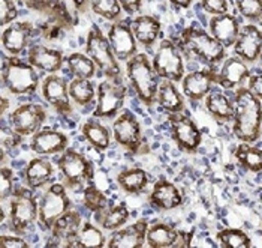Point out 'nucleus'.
I'll return each mask as SVG.
<instances>
[{
	"label": "nucleus",
	"mask_w": 262,
	"mask_h": 248,
	"mask_svg": "<svg viewBox=\"0 0 262 248\" xmlns=\"http://www.w3.org/2000/svg\"><path fill=\"white\" fill-rule=\"evenodd\" d=\"M234 103L232 132L243 143H255L262 131V104L247 87H238Z\"/></svg>",
	"instance_id": "f257e3e1"
},
{
	"label": "nucleus",
	"mask_w": 262,
	"mask_h": 248,
	"mask_svg": "<svg viewBox=\"0 0 262 248\" xmlns=\"http://www.w3.org/2000/svg\"><path fill=\"white\" fill-rule=\"evenodd\" d=\"M126 74L135 93L145 105H151L158 95V74L147 54L137 53L126 62Z\"/></svg>",
	"instance_id": "f03ea898"
},
{
	"label": "nucleus",
	"mask_w": 262,
	"mask_h": 248,
	"mask_svg": "<svg viewBox=\"0 0 262 248\" xmlns=\"http://www.w3.org/2000/svg\"><path fill=\"white\" fill-rule=\"evenodd\" d=\"M182 47L205 65L216 66L225 58V47L211 33L200 27H187L180 36Z\"/></svg>",
	"instance_id": "7ed1b4c3"
},
{
	"label": "nucleus",
	"mask_w": 262,
	"mask_h": 248,
	"mask_svg": "<svg viewBox=\"0 0 262 248\" xmlns=\"http://www.w3.org/2000/svg\"><path fill=\"white\" fill-rule=\"evenodd\" d=\"M2 80L6 89L14 95H27L38 89L39 75L30 62H24L17 56H9L2 65Z\"/></svg>",
	"instance_id": "20e7f679"
},
{
	"label": "nucleus",
	"mask_w": 262,
	"mask_h": 248,
	"mask_svg": "<svg viewBox=\"0 0 262 248\" xmlns=\"http://www.w3.org/2000/svg\"><path fill=\"white\" fill-rule=\"evenodd\" d=\"M85 54L95 62L98 69L108 79H120L121 69L108 38L102 33L98 26L89 30L85 40Z\"/></svg>",
	"instance_id": "39448f33"
},
{
	"label": "nucleus",
	"mask_w": 262,
	"mask_h": 248,
	"mask_svg": "<svg viewBox=\"0 0 262 248\" xmlns=\"http://www.w3.org/2000/svg\"><path fill=\"white\" fill-rule=\"evenodd\" d=\"M39 220V203L32 188L20 186L11 196L9 227L15 233H23Z\"/></svg>",
	"instance_id": "423d86ee"
},
{
	"label": "nucleus",
	"mask_w": 262,
	"mask_h": 248,
	"mask_svg": "<svg viewBox=\"0 0 262 248\" xmlns=\"http://www.w3.org/2000/svg\"><path fill=\"white\" fill-rule=\"evenodd\" d=\"M126 86L120 79H110L102 82L96 89V107L93 110V118L111 119L119 115L126 100Z\"/></svg>",
	"instance_id": "0eeeda50"
},
{
	"label": "nucleus",
	"mask_w": 262,
	"mask_h": 248,
	"mask_svg": "<svg viewBox=\"0 0 262 248\" xmlns=\"http://www.w3.org/2000/svg\"><path fill=\"white\" fill-rule=\"evenodd\" d=\"M151 63H153L155 72L162 80L179 83L182 82L184 77V63H183L182 53L179 47L171 40H162Z\"/></svg>",
	"instance_id": "6e6552de"
},
{
	"label": "nucleus",
	"mask_w": 262,
	"mask_h": 248,
	"mask_svg": "<svg viewBox=\"0 0 262 248\" xmlns=\"http://www.w3.org/2000/svg\"><path fill=\"white\" fill-rule=\"evenodd\" d=\"M71 206L72 203L64 185L60 182L50 185L39 202V223L42 227L51 230L54 223L64 212H68Z\"/></svg>",
	"instance_id": "1a4fd4ad"
},
{
	"label": "nucleus",
	"mask_w": 262,
	"mask_h": 248,
	"mask_svg": "<svg viewBox=\"0 0 262 248\" xmlns=\"http://www.w3.org/2000/svg\"><path fill=\"white\" fill-rule=\"evenodd\" d=\"M57 167L64 181L71 186H78L92 182L95 170L93 164L80 152L74 149H66L57 158Z\"/></svg>",
	"instance_id": "9d476101"
},
{
	"label": "nucleus",
	"mask_w": 262,
	"mask_h": 248,
	"mask_svg": "<svg viewBox=\"0 0 262 248\" xmlns=\"http://www.w3.org/2000/svg\"><path fill=\"white\" fill-rule=\"evenodd\" d=\"M168 122L171 126V136L184 152H196L201 146L202 134L196 124L186 115L172 113L168 116Z\"/></svg>",
	"instance_id": "9b49d317"
},
{
	"label": "nucleus",
	"mask_w": 262,
	"mask_h": 248,
	"mask_svg": "<svg viewBox=\"0 0 262 248\" xmlns=\"http://www.w3.org/2000/svg\"><path fill=\"white\" fill-rule=\"evenodd\" d=\"M47 119V110L40 104H23L9 115V126L21 136H33Z\"/></svg>",
	"instance_id": "f8f14e48"
},
{
	"label": "nucleus",
	"mask_w": 262,
	"mask_h": 248,
	"mask_svg": "<svg viewBox=\"0 0 262 248\" xmlns=\"http://www.w3.org/2000/svg\"><path fill=\"white\" fill-rule=\"evenodd\" d=\"M113 134L116 142L129 152H137L142 143V131L137 116L124 110L113 124Z\"/></svg>",
	"instance_id": "ddd939ff"
},
{
	"label": "nucleus",
	"mask_w": 262,
	"mask_h": 248,
	"mask_svg": "<svg viewBox=\"0 0 262 248\" xmlns=\"http://www.w3.org/2000/svg\"><path fill=\"white\" fill-rule=\"evenodd\" d=\"M106 38L111 44V48L119 61H129L137 54V38L130 24L116 21L110 26Z\"/></svg>",
	"instance_id": "4468645a"
},
{
	"label": "nucleus",
	"mask_w": 262,
	"mask_h": 248,
	"mask_svg": "<svg viewBox=\"0 0 262 248\" xmlns=\"http://www.w3.org/2000/svg\"><path fill=\"white\" fill-rule=\"evenodd\" d=\"M42 95L45 101L56 108L60 115L72 113V104L69 95V84L56 74H50L42 82Z\"/></svg>",
	"instance_id": "2eb2a0df"
},
{
	"label": "nucleus",
	"mask_w": 262,
	"mask_h": 248,
	"mask_svg": "<svg viewBox=\"0 0 262 248\" xmlns=\"http://www.w3.org/2000/svg\"><path fill=\"white\" fill-rule=\"evenodd\" d=\"M216 83H217L216 68L210 66L207 69L195 71V72H190L183 77V93L186 95V98H189L192 101L205 100V97L211 92V89Z\"/></svg>",
	"instance_id": "dca6fc26"
},
{
	"label": "nucleus",
	"mask_w": 262,
	"mask_h": 248,
	"mask_svg": "<svg viewBox=\"0 0 262 248\" xmlns=\"http://www.w3.org/2000/svg\"><path fill=\"white\" fill-rule=\"evenodd\" d=\"M235 56L244 62H256L262 53V30L255 24L243 26L238 38L234 44Z\"/></svg>",
	"instance_id": "f3484780"
},
{
	"label": "nucleus",
	"mask_w": 262,
	"mask_h": 248,
	"mask_svg": "<svg viewBox=\"0 0 262 248\" xmlns=\"http://www.w3.org/2000/svg\"><path fill=\"white\" fill-rule=\"evenodd\" d=\"M33 35V24L29 21H17L11 23L2 33V45L3 50L9 56L21 54Z\"/></svg>",
	"instance_id": "a211bd4d"
},
{
	"label": "nucleus",
	"mask_w": 262,
	"mask_h": 248,
	"mask_svg": "<svg viewBox=\"0 0 262 248\" xmlns=\"http://www.w3.org/2000/svg\"><path fill=\"white\" fill-rule=\"evenodd\" d=\"M148 223L145 220H138L134 224L124 228L114 230L106 242L108 248H140L147 241Z\"/></svg>",
	"instance_id": "6ab92c4d"
},
{
	"label": "nucleus",
	"mask_w": 262,
	"mask_h": 248,
	"mask_svg": "<svg viewBox=\"0 0 262 248\" xmlns=\"http://www.w3.org/2000/svg\"><path fill=\"white\" fill-rule=\"evenodd\" d=\"M82 220L80 212L77 211H68L61 215L60 218L54 223L51 228L53 239L57 242V247H75V238L80 232Z\"/></svg>",
	"instance_id": "aec40b11"
},
{
	"label": "nucleus",
	"mask_w": 262,
	"mask_h": 248,
	"mask_svg": "<svg viewBox=\"0 0 262 248\" xmlns=\"http://www.w3.org/2000/svg\"><path fill=\"white\" fill-rule=\"evenodd\" d=\"M242 30V24L238 18L229 12L213 15L210 18V33L222 44L225 48L234 47Z\"/></svg>",
	"instance_id": "412c9836"
},
{
	"label": "nucleus",
	"mask_w": 262,
	"mask_h": 248,
	"mask_svg": "<svg viewBox=\"0 0 262 248\" xmlns=\"http://www.w3.org/2000/svg\"><path fill=\"white\" fill-rule=\"evenodd\" d=\"M68 137L56 129H39L32 136L30 149L38 155H56L68 149Z\"/></svg>",
	"instance_id": "4be33fe9"
},
{
	"label": "nucleus",
	"mask_w": 262,
	"mask_h": 248,
	"mask_svg": "<svg viewBox=\"0 0 262 248\" xmlns=\"http://www.w3.org/2000/svg\"><path fill=\"white\" fill-rule=\"evenodd\" d=\"M150 203L162 211H172L182 206L183 194L174 182L159 179L150 193Z\"/></svg>",
	"instance_id": "5701e85b"
},
{
	"label": "nucleus",
	"mask_w": 262,
	"mask_h": 248,
	"mask_svg": "<svg viewBox=\"0 0 262 248\" xmlns=\"http://www.w3.org/2000/svg\"><path fill=\"white\" fill-rule=\"evenodd\" d=\"M250 77V71L247 62H244L242 58L234 56L228 58L223 62L221 71L217 72V84L223 89H235L240 87L244 80Z\"/></svg>",
	"instance_id": "b1692460"
},
{
	"label": "nucleus",
	"mask_w": 262,
	"mask_h": 248,
	"mask_svg": "<svg viewBox=\"0 0 262 248\" xmlns=\"http://www.w3.org/2000/svg\"><path fill=\"white\" fill-rule=\"evenodd\" d=\"M27 62H30L42 72L54 74L59 72L64 62V56L60 50L48 48L45 45H33L29 50Z\"/></svg>",
	"instance_id": "393cba45"
},
{
	"label": "nucleus",
	"mask_w": 262,
	"mask_h": 248,
	"mask_svg": "<svg viewBox=\"0 0 262 248\" xmlns=\"http://www.w3.org/2000/svg\"><path fill=\"white\" fill-rule=\"evenodd\" d=\"M130 27L134 30V35L137 38V41L140 42L144 47H151L155 42L158 41V38L161 36V21L151 15H138L135 17Z\"/></svg>",
	"instance_id": "a878e982"
},
{
	"label": "nucleus",
	"mask_w": 262,
	"mask_h": 248,
	"mask_svg": "<svg viewBox=\"0 0 262 248\" xmlns=\"http://www.w3.org/2000/svg\"><path fill=\"white\" fill-rule=\"evenodd\" d=\"M54 175V167L47 158H33L24 170V179L29 188L36 189L45 185Z\"/></svg>",
	"instance_id": "bb28decb"
},
{
	"label": "nucleus",
	"mask_w": 262,
	"mask_h": 248,
	"mask_svg": "<svg viewBox=\"0 0 262 248\" xmlns=\"http://www.w3.org/2000/svg\"><path fill=\"white\" fill-rule=\"evenodd\" d=\"M156 101L161 105L162 110H165L168 115L182 113L184 110V100L182 93L171 80H162V83H159Z\"/></svg>",
	"instance_id": "cd10ccee"
},
{
	"label": "nucleus",
	"mask_w": 262,
	"mask_h": 248,
	"mask_svg": "<svg viewBox=\"0 0 262 248\" xmlns=\"http://www.w3.org/2000/svg\"><path fill=\"white\" fill-rule=\"evenodd\" d=\"M205 108L221 124L234 119V103L221 92H210L205 97Z\"/></svg>",
	"instance_id": "c85d7f7f"
},
{
	"label": "nucleus",
	"mask_w": 262,
	"mask_h": 248,
	"mask_svg": "<svg viewBox=\"0 0 262 248\" xmlns=\"http://www.w3.org/2000/svg\"><path fill=\"white\" fill-rule=\"evenodd\" d=\"M81 132L84 139L99 152L106 150L111 145V136L108 128L102 125L99 121H96V118L85 121L81 126Z\"/></svg>",
	"instance_id": "c756f323"
},
{
	"label": "nucleus",
	"mask_w": 262,
	"mask_h": 248,
	"mask_svg": "<svg viewBox=\"0 0 262 248\" xmlns=\"http://www.w3.org/2000/svg\"><path fill=\"white\" fill-rule=\"evenodd\" d=\"M117 184L127 194H140L148 185V175L140 167L121 170L116 178Z\"/></svg>",
	"instance_id": "7c9ffc66"
},
{
	"label": "nucleus",
	"mask_w": 262,
	"mask_h": 248,
	"mask_svg": "<svg viewBox=\"0 0 262 248\" xmlns=\"http://www.w3.org/2000/svg\"><path fill=\"white\" fill-rule=\"evenodd\" d=\"M96 221L101 224L103 230H117L120 228L127 220H129V209L126 206V203H119L111 207H105L101 212H96Z\"/></svg>",
	"instance_id": "2f4dec72"
},
{
	"label": "nucleus",
	"mask_w": 262,
	"mask_h": 248,
	"mask_svg": "<svg viewBox=\"0 0 262 248\" xmlns=\"http://www.w3.org/2000/svg\"><path fill=\"white\" fill-rule=\"evenodd\" d=\"M179 230L165 224L156 223L147 230V244L151 248H174Z\"/></svg>",
	"instance_id": "473e14b6"
},
{
	"label": "nucleus",
	"mask_w": 262,
	"mask_h": 248,
	"mask_svg": "<svg viewBox=\"0 0 262 248\" xmlns=\"http://www.w3.org/2000/svg\"><path fill=\"white\" fill-rule=\"evenodd\" d=\"M235 158L244 170L252 173L262 171V149L252 143H242L235 149Z\"/></svg>",
	"instance_id": "72a5a7b5"
},
{
	"label": "nucleus",
	"mask_w": 262,
	"mask_h": 248,
	"mask_svg": "<svg viewBox=\"0 0 262 248\" xmlns=\"http://www.w3.org/2000/svg\"><path fill=\"white\" fill-rule=\"evenodd\" d=\"M66 65L69 72L75 79H87L92 80L96 74V65L95 62L82 53H72L66 58Z\"/></svg>",
	"instance_id": "f704fd0d"
},
{
	"label": "nucleus",
	"mask_w": 262,
	"mask_h": 248,
	"mask_svg": "<svg viewBox=\"0 0 262 248\" xmlns=\"http://www.w3.org/2000/svg\"><path fill=\"white\" fill-rule=\"evenodd\" d=\"M75 247L78 248H101L105 247V236L102 230L92 223H82L80 232L75 238Z\"/></svg>",
	"instance_id": "c9c22d12"
},
{
	"label": "nucleus",
	"mask_w": 262,
	"mask_h": 248,
	"mask_svg": "<svg viewBox=\"0 0 262 248\" xmlns=\"http://www.w3.org/2000/svg\"><path fill=\"white\" fill-rule=\"evenodd\" d=\"M69 95L74 103L78 105H87L95 100V84L87 79H74L69 83Z\"/></svg>",
	"instance_id": "e433bc0d"
},
{
	"label": "nucleus",
	"mask_w": 262,
	"mask_h": 248,
	"mask_svg": "<svg viewBox=\"0 0 262 248\" xmlns=\"http://www.w3.org/2000/svg\"><path fill=\"white\" fill-rule=\"evenodd\" d=\"M219 245L223 248H250V236L240 228H223L217 233Z\"/></svg>",
	"instance_id": "4c0bfd02"
},
{
	"label": "nucleus",
	"mask_w": 262,
	"mask_h": 248,
	"mask_svg": "<svg viewBox=\"0 0 262 248\" xmlns=\"http://www.w3.org/2000/svg\"><path fill=\"white\" fill-rule=\"evenodd\" d=\"M90 8L96 15L110 21L119 20L123 11L119 0H92Z\"/></svg>",
	"instance_id": "58836bf2"
},
{
	"label": "nucleus",
	"mask_w": 262,
	"mask_h": 248,
	"mask_svg": "<svg viewBox=\"0 0 262 248\" xmlns=\"http://www.w3.org/2000/svg\"><path fill=\"white\" fill-rule=\"evenodd\" d=\"M82 200H84V206L89 211H92L93 214L101 212L102 209L106 207V203H108L105 193L95 185H89L84 188Z\"/></svg>",
	"instance_id": "ea45409f"
},
{
	"label": "nucleus",
	"mask_w": 262,
	"mask_h": 248,
	"mask_svg": "<svg viewBox=\"0 0 262 248\" xmlns=\"http://www.w3.org/2000/svg\"><path fill=\"white\" fill-rule=\"evenodd\" d=\"M243 18L249 21L262 20V0H234Z\"/></svg>",
	"instance_id": "a19ab883"
},
{
	"label": "nucleus",
	"mask_w": 262,
	"mask_h": 248,
	"mask_svg": "<svg viewBox=\"0 0 262 248\" xmlns=\"http://www.w3.org/2000/svg\"><path fill=\"white\" fill-rule=\"evenodd\" d=\"M14 170L9 167H2L0 170V197L6 200L14 194Z\"/></svg>",
	"instance_id": "79ce46f5"
},
{
	"label": "nucleus",
	"mask_w": 262,
	"mask_h": 248,
	"mask_svg": "<svg viewBox=\"0 0 262 248\" xmlns=\"http://www.w3.org/2000/svg\"><path fill=\"white\" fill-rule=\"evenodd\" d=\"M23 137H24V136L18 134L15 129H9V131L3 129V131H2V163L5 161L6 149L11 150V149L18 147V146L23 143Z\"/></svg>",
	"instance_id": "37998d69"
},
{
	"label": "nucleus",
	"mask_w": 262,
	"mask_h": 248,
	"mask_svg": "<svg viewBox=\"0 0 262 248\" xmlns=\"http://www.w3.org/2000/svg\"><path fill=\"white\" fill-rule=\"evenodd\" d=\"M18 17V9L14 0H0V26L14 23Z\"/></svg>",
	"instance_id": "c03bdc74"
},
{
	"label": "nucleus",
	"mask_w": 262,
	"mask_h": 248,
	"mask_svg": "<svg viewBox=\"0 0 262 248\" xmlns=\"http://www.w3.org/2000/svg\"><path fill=\"white\" fill-rule=\"evenodd\" d=\"M201 8L213 15H221V14H226L229 9V3L228 0H202Z\"/></svg>",
	"instance_id": "a18cd8bd"
},
{
	"label": "nucleus",
	"mask_w": 262,
	"mask_h": 248,
	"mask_svg": "<svg viewBox=\"0 0 262 248\" xmlns=\"http://www.w3.org/2000/svg\"><path fill=\"white\" fill-rule=\"evenodd\" d=\"M30 245L18 236L2 235L0 236V248H29Z\"/></svg>",
	"instance_id": "49530a36"
},
{
	"label": "nucleus",
	"mask_w": 262,
	"mask_h": 248,
	"mask_svg": "<svg viewBox=\"0 0 262 248\" xmlns=\"http://www.w3.org/2000/svg\"><path fill=\"white\" fill-rule=\"evenodd\" d=\"M247 89L262 101V74H253L247 79Z\"/></svg>",
	"instance_id": "de8ad7c7"
},
{
	"label": "nucleus",
	"mask_w": 262,
	"mask_h": 248,
	"mask_svg": "<svg viewBox=\"0 0 262 248\" xmlns=\"http://www.w3.org/2000/svg\"><path fill=\"white\" fill-rule=\"evenodd\" d=\"M192 238H193V232H184L179 230V236L176 239L174 248H187L192 244Z\"/></svg>",
	"instance_id": "09e8293b"
},
{
	"label": "nucleus",
	"mask_w": 262,
	"mask_h": 248,
	"mask_svg": "<svg viewBox=\"0 0 262 248\" xmlns=\"http://www.w3.org/2000/svg\"><path fill=\"white\" fill-rule=\"evenodd\" d=\"M123 11L129 15H134L141 11V0H119Z\"/></svg>",
	"instance_id": "8fccbe9b"
},
{
	"label": "nucleus",
	"mask_w": 262,
	"mask_h": 248,
	"mask_svg": "<svg viewBox=\"0 0 262 248\" xmlns=\"http://www.w3.org/2000/svg\"><path fill=\"white\" fill-rule=\"evenodd\" d=\"M72 3H74L77 11H82L84 12L87 9V6L92 3V0H72Z\"/></svg>",
	"instance_id": "3c124183"
},
{
	"label": "nucleus",
	"mask_w": 262,
	"mask_h": 248,
	"mask_svg": "<svg viewBox=\"0 0 262 248\" xmlns=\"http://www.w3.org/2000/svg\"><path fill=\"white\" fill-rule=\"evenodd\" d=\"M174 6L177 8H182V9H187L190 8V5L193 3V0H169Z\"/></svg>",
	"instance_id": "603ef678"
},
{
	"label": "nucleus",
	"mask_w": 262,
	"mask_h": 248,
	"mask_svg": "<svg viewBox=\"0 0 262 248\" xmlns=\"http://www.w3.org/2000/svg\"><path fill=\"white\" fill-rule=\"evenodd\" d=\"M11 105V103H9V100L8 98H2V115H5L6 113V110H8V107Z\"/></svg>",
	"instance_id": "864d4df0"
},
{
	"label": "nucleus",
	"mask_w": 262,
	"mask_h": 248,
	"mask_svg": "<svg viewBox=\"0 0 262 248\" xmlns=\"http://www.w3.org/2000/svg\"><path fill=\"white\" fill-rule=\"evenodd\" d=\"M258 61H259V65H261V68H262V53L259 54V59H258Z\"/></svg>",
	"instance_id": "5fc2aeb1"
}]
</instances>
